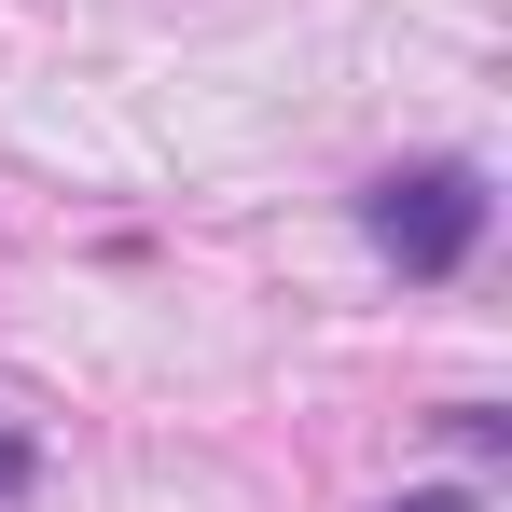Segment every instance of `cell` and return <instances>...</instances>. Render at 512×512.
<instances>
[{"label": "cell", "instance_id": "obj_1", "mask_svg": "<svg viewBox=\"0 0 512 512\" xmlns=\"http://www.w3.org/2000/svg\"><path fill=\"white\" fill-rule=\"evenodd\" d=\"M360 236L402 263V277H457V263L485 250V167H388L374 194H360Z\"/></svg>", "mask_w": 512, "mask_h": 512}, {"label": "cell", "instance_id": "obj_2", "mask_svg": "<svg viewBox=\"0 0 512 512\" xmlns=\"http://www.w3.org/2000/svg\"><path fill=\"white\" fill-rule=\"evenodd\" d=\"M28 471H42V457H28V443L0 429V499H28Z\"/></svg>", "mask_w": 512, "mask_h": 512}, {"label": "cell", "instance_id": "obj_3", "mask_svg": "<svg viewBox=\"0 0 512 512\" xmlns=\"http://www.w3.org/2000/svg\"><path fill=\"white\" fill-rule=\"evenodd\" d=\"M388 512H471V499H457V485H416V499H388Z\"/></svg>", "mask_w": 512, "mask_h": 512}]
</instances>
